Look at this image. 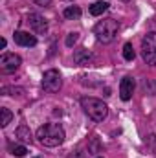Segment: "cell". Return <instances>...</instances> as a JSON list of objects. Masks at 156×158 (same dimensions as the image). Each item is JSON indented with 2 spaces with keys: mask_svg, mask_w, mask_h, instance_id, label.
Listing matches in <instances>:
<instances>
[{
  "mask_svg": "<svg viewBox=\"0 0 156 158\" xmlns=\"http://www.w3.org/2000/svg\"><path fill=\"white\" fill-rule=\"evenodd\" d=\"M66 134L59 123H44L37 129V140L44 147H59L64 142Z\"/></svg>",
  "mask_w": 156,
  "mask_h": 158,
  "instance_id": "obj_1",
  "label": "cell"
},
{
  "mask_svg": "<svg viewBox=\"0 0 156 158\" xmlns=\"http://www.w3.org/2000/svg\"><path fill=\"white\" fill-rule=\"evenodd\" d=\"M81 107H83L84 114L90 119H94V121H103L109 116V107L97 98H83Z\"/></svg>",
  "mask_w": 156,
  "mask_h": 158,
  "instance_id": "obj_2",
  "label": "cell"
},
{
  "mask_svg": "<svg viewBox=\"0 0 156 158\" xmlns=\"http://www.w3.org/2000/svg\"><path fill=\"white\" fill-rule=\"evenodd\" d=\"M117 30H119L117 20H114V19H103V20H99L94 26V35L97 37L99 42L109 44V42H112V40L116 39Z\"/></svg>",
  "mask_w": 156,
  "mask_h": 158,
  "instance_id": "obj_3",
  "label": "cell"
},
{
  "mask_svg": "<svg viewBox=\"0 0 156 158\" xmlns=\"http://www.w3.org/2000/svg\"><path fill=\"white\" fill-rule=\"evenodd\" d=\"M142 57L147 64L156 66V31H149L142 39Z\"/></svg>",
  "mask_w": 156,
  "mask_h": 158,
  "instance_id": "obj_4",
  "label": "cell"
},
{
  "mask_svg": "<svg viewBox=\"0 0 156 158\" xmlns=\"http://www.w3.org/2000/svg\"><path fill=\"white\" fill-rule=\"evenodd\" d=\"M61 86H63V77H61V74L55 68H50V70L44 72V76H42V88L46 92H59Z\"/></svg>",
  "mask_w": 156,
  "mask_h": 158,
  "instance_id": "obj_5",
  "label": "cell"
},
{
  "mask_svg": "<svg viewBox=\"0 0 156 158\" xmlns=\"http://www.w3.org/2000/svg\"><path fill=\"white\" fill-rule=\"evenodd\" d=\"M20 57L18 55H15V53H2V57H0V70H2V74H11V72H15L18 66H20Z\"/></svg>",
  "mask_w": 156,
  "mask_h": 158,
  "instance_id": "obj_6",
  "label": "cell"
},
{
  "mask_svg": "<svg viewBox=\"0 0 156 158\" xmlns=\"http://www.w3.org/2000/svg\"><path fill=\"white\" fill-rule=\"evenodd\" d=\"M28 24H30V28H31L35 33H44V31L48 30L46 19L40 17L39 13H30V15H28Z\"/></svg>",
  "mask_w": 156,
  "mask_h": 158,
  "instance_id": "obj_7",
  "label": "cell"
},
{
  "mask_svg": "<svg viewBox=\"0 0 156 158\" xmlns=\"http://www.w3.org/2000/svg\"><path fill=\"white\" fill-rule=\"evenodd\" d=\"M134 86H136V83L132 77H123L119 83V98L123 101H129L134 94Z\"/></svg>",
  "mask_w": 156,
  "mask_h": 158,
  "instance_id": "obj_8",
  "label": "cell"
},
{
  "mask_svg": "<svg viewBox=\"0 0 156 158\" xmlns=\"http://www.w3.org/2000/svg\"><path fill=\"white\" fill-rule=\"evenodd\" d=\"M13 39H15V42L18 46H26V48H33L37 44V39L33 35H30L28 31H15Z\"/></svg>",
  "mask_w": 156,
  "mask_h": 158,
  "instance_id": "obj_9",
  "label": "cell"
},
{
  "mask_svg": "<svg viewBox=\"0 0 156 158\" xmlns=\"http://www.w3.org/2000/svg\"><path fill=\"white\" fill-rule=\"evenodd\" d=\"M92 59H94V55H92V52L86 50V48L76 50V53H74V63L79 64V66H86V64H90Z\"/></svg>",
  "mask_w": 156,
  "mask_h": 158,
  "instance_id": "obj_10",
  "label": "cell"
},
{
  "mask_svg": "<svg viewBox=\"0 0 156 158\" xmlns=\"http://www.w3.org/2000/svg\"><path fill=\"white\" fill-rule=\"evenodd\" d=\"M15 136L22 142V143H31V132H30V127L28 125H20L15 132Z\"/></svg>",
  "mask_w": 156,
  "mask_h": 158,
  "instance_id": "obj_11",
  "label": "cell"
},
{
  "mask_svg": "<svg viewBox=\"0 0 156 158\" xmlns=\"http://www.w3.org/2000/svg\"><path fill=\"white\" fill-rule=\"evenodd\" d=\"M107 9H109V2H103V0H99V2H94V4L90 6V15H94V17H99V15H103Z\"/></svg>",
  "mask_w": 156,
  "mask_h": 158,
  "instance_id": "obj_12",
  "label": "cell"
},
{
  "mask_svg": "<svg viewBox=\"0 0 156 158\" xmlns=\"http://www.w3.org/2000/svg\"><path fill=\"white\" fill-rule=\"evenodd\" d=\"M142 90L147 96H156V79H142Z\"/></svg>",
  "mask_w": 156,
  "mask_h": 158,
  "instance_id": "obj_13",
  "label": "cell"
},
{
  "mask_svg": "<svg viewBox=\"0 0 156 158\" xmlns=\"http://www.w3.org/2000/svg\"><path fill=\"white\" fill-rule=\"evenodd\" d=\"M0 116H2V119H0V127L4 129V127H7V125L11 123V119H13V112H11L9 109L2 107V109H0Z\"/></svg>",
  "mask_w": 156,
  "mask_h": 158,
  "instance_id": "obj_14",
  "label": "cell"
},
{
  "mask_svg": "<svg viewBox=\"0 0 156 158\" xmlns=\"http://www.w3.org/2000/svg\"><path fill=\"white\" fill-rule=\"evenodd\" d=\"M63 15H64V19H79L81 17V9L77 6H68Z\"/></svg>",
  "mask_w": 156,
  "mask_h": 158,
  "instance_id": "obj_15",
  "label": "cell"
},
{
  "mask_svg": "<svg viewBox=\"0 0 156 158\" xmlns=\"http://www.w3.org/2000/svg\"><path fill=\"white\" fill-rule=\"evenodd\" d=\"M123 57H125V61H132V59L136 57V52H134V48H132L130 42H127V44L123 46Z\"/></svg>",
  "mask_w": 156,
  "mask_h": 158,
  "instance_id": "obj_16",
  "label": "cell"
},
{
  "mask_svg": "<svg viewBox=\"0 0 156 158\" xmlns=\"http://www.w3.org/2000/svg\"><path fill=\"white\" fill-rule=\"evenodd\" d=\"M4 96H15V94H22L24 90L22 88H15V86H2V90H0Z\"/></svg>",
  "mask_w": 156,
  "mask_h": 158,
  "instance_id": "obj_17",
  "label": "cell"
},
{
  "mask_svg": "<svg viewBox=\"0 0 156 158\" xmlns=\"http://www.w3.org/2000/svg\"><path fill=\"white\" fill-rule=\"evenodd\" d=\"M26 153H28V149H26L24 145H11V155H13V156L20 158V156H24Z\"/></svg>",
  "mask_w": 156,
  "mask_h": 158,
  "instance_id": "obj_18",
  "label": "cell"
},
{
  "mask_svg": "<svg viewBox=\"0 0 156 158\" xmlns=\"http://www.w3.org/2000/svg\"><path fill=\"white\" fill-rule=\"evenodd\" d=\"M88 151H90V153H101V145H99L97 138H90V142H88Z\"/></svg>",
  "mask_w": 156,
  "mask_h": 158,
  "instance_id": "obj_19",
  "label": "cell"
},
{
  "mask_svg": "<svg viewBox=\"0 0 156 158\" xmlns=\"http://www.w3.org/2000/svg\"><path fill=\"white\" fill-rule=\"evenodd\" d=\"M77 39H79V33H77V31L68 33V37H66V46H68V48H72V46L77 42Z\"/></svg>",
  "mask_w": 156,
  "mask_h": 158,
  "instance_id": "obj_20",
  "label": "cell"
},
{
  "mask_svg": "<svg viewBox=\"0 0 156 158\" xmlns=\"http://www.w3.org/2000/svg\"><path fill=\"white\" fill-rule=\"evenodd\" d=\"M147 142H151V149L156 151V136H154V134H151V136L147 138Z\"/></svg>",
  "mask_w": 156,
  "mask_h": 158,
  "instance_id": "obj_21",
  "label": "cell"
},
{
  "mask_svg": "<svg viewBox=\"0 0 156 158\" xmlns=\"http://www.w3.org/2000/svg\"><path fill=\"white\" fill-rule=\"evenodd\" d=\"M31 2H35L37 6H48V4H50L51 0H31Z\"/></svg>",
  "mask_w": 156,
  "mask_h": 158,
  "instance_id": "obj_22",
  "label": "cell"
},
{
  "mask_svg": "<svg viewBox=\"0 0 156 158\" xmlns=\"http://www.w3.org/2000/svg\"><path fill=\"white\" fill-rule=\"evenodd\" d=\"M70 158H83V153H81V151H74V153L70 155Z\"/></svg>",
  "mask_w": 156,
  "mask_h": 158,
  "instance_id": "obj_23",
  "label": "cell"
},
{
  "mask_svg": "<svg viewBox=\"0 0 156 158\" xmlns=\"http://www.w3.org/2000/svg\"><path fill=\"white\" fill-rule=\"evenodd\" d=\"M6 44H7V42H6V39H0V48H2V50L6 48Z\"/></svg>",
  "mask_w": 156,
  "mask_h": 158,
  "instance_id": "obj_24",
  "label": "cell"
},
{
  "mask_svg": "<svg viewBox=\"0 0 156 158\" xmlns=\"http://www.w3.org/2000/svg\"><path fill=\"white\" fill-rule=\"evenodd\" d=\"M123 2H129V0H123Z\"/></svg>",
  "mask_w": 156,
  "mask_h": 158,
  "instance_id": "obj_25",
  "label": "cell"
},
{
  "mask_svg": "<svg viewBox=\"0 0 156 158\" xmlns=\"http://www.w3.org/2000/svg\"><path fill=\"white\" fill-rule=\"evenodd\" d=\"M99 158H103V156H99Z\"/></svg>",
  "mask_w": 156,
  "mask_h": 158,
  "instance_id": "obj_26",
  "label": "cell"
}]
</instances>
